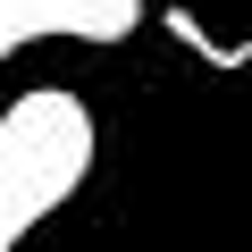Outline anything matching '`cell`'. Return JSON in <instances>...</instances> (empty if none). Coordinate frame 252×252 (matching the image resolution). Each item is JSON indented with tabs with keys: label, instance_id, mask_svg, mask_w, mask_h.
<instances>
[{
	"label": "cell",
	"instance_id": "2",
	"mask_svg": "<svg viewBox=\"0 0 252 252\" xmlns=\"http://www.w3.org/2000/svg\"><path fill=\"white\" fill-rule=\"evenodd\" d=\"M143 17L109 9V0H0V51H26L34 34H76V42H126Z\"/></svg>",
	"mask_w": 252,
	"mask_h": 252
},
{
	"label": "cell",
	"instance_id": "1",
	"mask_svg": "<svg viewBox=\"0 0 252 252\" xmlns=\"http://www.w3.org/2000/svg\"><path fill=\"white\" fill-rule=\"evenodd\" d=\"M93 168V109L59 84H34L0 109V244H26L42 210H59Z\"/></svg>",
	"mask_w": 252,
	"mask_h": 252
},
{
	"label": "cell",
	"instance_id": "3",
	"mask_svg": "<svg viewBox=\"0 0 252 252\" xmlns=\"http://www.w3.org/2000/svg\"><path fill=\"white\" fill-rule=\"evenodd\" d=\"M160 26H168V34H177V42H185V51L202 59V67H219V76L252 67V42H219V34H210V26L193 17V9H160Z\"/></svg>",
	"mask_w": 252,
	"mask_h": 252
}]
</instances>
